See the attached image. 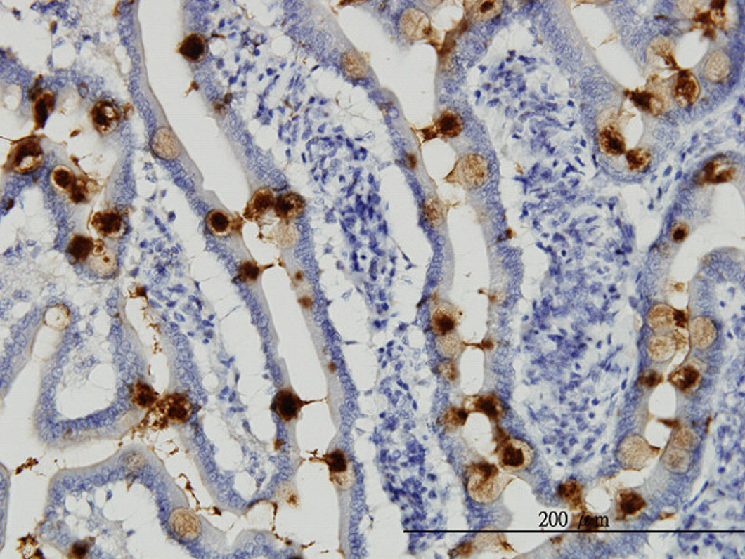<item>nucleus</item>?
Here are the masks:
<instances>
[{
	"instance_id": "f257e3e1",
	"label": "nucleus",
	"mask_w": 745,
	"mask_h": 559,
	"mask_svg": "<svg viewBox=\"0 0 745 559\" xmlns=\"http://www.w3.org/2000/svg\"><path fill=\"white\" fill-rule=\"evenodd\" d=\"M511 478L502 473L495 465L476 464L467 470L466 487L469 497L479 504L495 501L505 490Z\"/></svg>"
},
{
	"instance_id": "f03ea898",
	"label": "nucleus",
	"mask_w": 745,
	"mask_h": 559,
	"mask_svg": "<svg viewBox=\"0 0 745 559\" xmlns=\"http://www.w3.org/2000/svg\"><path fill=\"white\" fill-rule=\"evenodd\" d=\"M194 406L189 397L174 393L155 403L145 417V424L150 429H164L169 424H183L193 416Z\"/></svg>"
},
{
	"instance_id": "7ed1b4c3",
	"label": "nucleus",
	"mask_w": 745,
	"mask_h": 559,
	"mask_svg": "<svg viewBox=\"0 0 745 559\" xmlns=\"http://www.w3.org/2000/svg\"><path fill=\"white\" fill-rule=\"evenodd\" d=\"M487 175L488 169L486 160L476 154H469L456 164L453 173L447 176V180L451 183H458L466 189H474L484 184Z\"/></svg>"
},
{
	"instance_id": "20e7f679",
	"label": "nucleus",
	"mask_w": 745,
	"mask_h": 559,
	"mask_svg": "<svg viewBox=\"0 0 745 559\" xmlns=\"http://www.w3.org/2000/svg\"><path fill=\"white\" fill-rule=\"evenodd\" d=\"M43 162V149L39 142L35 139H25L13 149L8 160V168L19 174H25L37 170Z\"/></svg>"
},
{
	"instance_id": "39448f33",
	"label": "nucleus",
	"mask_w": 745,
	"mask_h": 559,
	"mask_svg": "<svg viewBox=\"0 0 745 559\" xmlns=\"http://www.w3.org/2000/svg\"><path fill=\"white\" fill-rule=\"evenodd\" d=\"M500 465L508 471L526 470L532 465L534 452L529 444L521 439H507L498 453Z\"/></svg>"
},
{
	"instance_id": "423d86ee",
	"label": "nucleus",
	"mask_w": 745,
	"mask_h": 559,
	"mask_svg": "<svg viewBox=\"0 0 745 559\" xmlns=\"http://www.w3.org/2000/svg\"><path fill=\"white\" fill-rule=\"evenodd\" d=\"M654 456V448L642 437L630 435L618 449V459L625 469L640 470Z\"/></svg>"
},
{
	"instance_id": "0eeeda50",
	"label": "nucleus",
	"mask_w": 745,
	"mask_h": 559,
	"mask_svg": "<svg viewBox=\"0 0 745 559\" xmlns=\"http://www.w3.org/2000/svg\"><path fill=\"white\" fill-rule=\"evenodd\" d=\"M330 469V479L343 490L349 489L354 482V468L344 452L337 449L322 458Z\"/></svg>"
},
{
	"instance_id": "6e6552de",
	"label": "nucleus",
	"mask_w": 745,
	"mask_h": 559,
	"mask_svg": "<svg viewBox=\"0 0 745 559\" xmlns=\"http://www.w3.org/2000/svg\"><path fill=\"white\" fill-rule=\"evenodd\" d=\"M86 267L97 277H111L117 269L116 254L102 239H96L93 252L87 259Z\"/></svg>"
},
{
	"instance_id": "1a4fd4ad",
	"label": "nucleus",
	"mask_w": 745,
	"mask_h": 559,
	"mask_svg": "<svg viewBox=\"0 0 745 559\" xmlns=\"http://www.w3.org/2000/svg\"><path fill=\"white\" fill-rule=\"evenodd\" d=\"M92 124L102 136L111 134L119 124L121 112L111 100H98L91 111Z\"/></svg>"
},
{
	"instance_id": "9d476101",
	"label": "nucleus",
	"mask_w": 745,
	"mask_h": 559,
	"mask_svg": "<svg viewBox=\"0 0 745 559\" xmlns=\"http://www.w3.org/2000/svg\"><path fill=\"white\" fill-rule=\"evenodd\" d=\"M91 226L100 236L108 239H117L126 232V223L122 215L117 211H100L91 217Z\"/></svg>"
},
{
	"instance_id": "9b49d317",
	"label": "nucleus",
	"mask_w": 745,
	"mask_h": 559,
	"mask_svg": "<svg viewBox=\"0 0 745 559\" xmlns=\"http://www.w3.org/2000/svg\"><path fill=\"white\" fill-rule=\"evenodd\" d=\"M458 324V313L450 303L439 301L432 309L430 327L432 333L441 336L453 333Z\"/></svg>"
},
{
	"instance_id": "f8f14e48",
	"label": "nucleus",
	"mask_w": 745,
	"mask_h": 559,
	"mask_svg": "<svg viewBox=\"0 0 745 559\" xmlns=\"http://www.w3.org/2000/svg\"><path fill=\"white\" fill-rule=\"evenodd\" d=\"M169 526L178 537L184 541H194L202 532V525L193 512L178 508L169 517Z\"/></svg>"
},
{
	"instance_id": "ddd939ff",
	"label": "nucleus",
	"mask_w": 745,
	"mask_h": 559,
	"mask_svg": "<svg viewBox=\"0 0 745 559\" xmlns=\"http://www.w3.org/2000/svg\"><path fill=\"white\" fill-rule=\"evenodd\" d=\"M462 118L456 112L445 111L432 127L424 129L422 133L426 134L425 140L432 138H453L462 132Z\"/></svg>"
},
{
	"instance_id": "4468645a",
	"label": "nucleus",
	"mask_w": 745,
	"mask_h": 559,
	"mask_svg": "<svg viewBox=\"0 0 745 559\" xmlns=\"http://www.w3.org/2000/svg\"><path fill=\"white\" fill-rule=\"evenodd\" d=\"M306 402L291 390H281L272 402V409L283 422H291L297 418Z\"/></svg>"
},
{
	"instance_id": "2eb2a0df",
	"label": "nucleus",
	"mask_w": 745,
	"mask_h": 559,
	"mask_svg": "<svg viewBox=\"0 0 745 559\" xmlns=\"http://www.w3.org/2000/svg\"><path fill=\"white\" fill-rule=\"evenodd\" d=\"M689 338L693 348L706 350L713 345L717 338V327L708 317H698L693 319L689 327Z\"/></svg>"
},
{
	"instance_id": "dca6fc26",
	"label": "nucleus",
	"mask_w": 745,
	"mask_h": 559,
	"mask_svg": "<svg viewBox=\"0 0 745 559\" xmlns=\"http://www.w3.org/2000/svg\"><path fill=\"white\" fill-rule=\"evenodd\" d=\"M275 196L270 189L262 188L252 195L249 204L246 205L244 217L249 221H259L266 213L271 211L275 206Z\"/></svg>"
},
{
	"instance_id": "f3484780",
	"label": "nucleus",
	"mask_w": 745,
	"mask_h": 559,
	"mask_svg": "<svg viewBox=\"0 0 745 559\" xmlns=\"http://www.w3.org/2000/svg\"><path fill=\"white\" fill-rule=\"evenodd\" d=\"M304 209L306 204L304 199L294 192H286L278 196L273 206L275 213L283 221H292L302 216Z\"/></svg>"
},
{
	"instance_id": "a211bd4d",
	"label": "nucleus",
	"mask_w": 745,
	"mask_h": 559,
	"mask_svg": "<svg viewBox=\"0 0 745 559\" xmlns=\"http://www.w3.org/2000/svg\"><path fill=\"white\" fill-rule=\"evenodd\" d=\"M466 15L472 22H487L493 19L502 11V1L498 0H474L465 1Z\"/></svg>"
},
{
	"instance_id": "6ab92c4d",
	"label": "nucleus",
	"mask_w": 745,
	"mask_h": 559,
	"mask_svg": "<svg viewBox=\"0 0 745 559\" xmlns=\"http://www.w3.org/2000/svg\"><path fill=\"white\" fill-rule=\"evenodd\" d=\"M698 95H699V86H698L697 79H694L693 74H689L688 71L682 72L677 79L676 86L673 90L675 100L681 106H688L697 100Z\"/></svg>"
},
{
	"instance_id": "aec40b11",
	"label": "nucleus",
	"mask_w": 745,
	"mask_h": 559,
	"mask_svg": "<svg viewBox=\"0 0 745 559\" xmlns=\"http://www.w3.org/2000/svg\"><path fill=\"white\" fill-rule=\"evenodd\" d=\"M465 409L469 412H481L493 421H498L502 414V406L498 398L493 395L469 397L465 402Z\"/></svg>"
},
{
	"instance_id": "412c9836",
	"label": "nucleus",
	"mask_w": 745,
	"mask_h": 559,
	"mask_svg": "<svg viewBox=\"0 0 745 559\" xmlns=\"http://www.w3.org/2000/svg\"><path fill=\"white\" fill-rule=\"evenodd\" d=\"M677 345L675 338H668L666 335H656L649 338L647 343V353L652 361L655 362H665L670 360L676 353Z\"/></svg>"
},
{
	"instance_id": "4be33fe9",
	"label": "nucleus",
	"mask_w": 745,
	"mask_h": 559,
	"mask_svg": "<svg viewBox=\"0 0 745 559\" xmlns=\"http://www.w3.org/2000/svg\"><path fill=\"white\" fill-rule=\"evenodd\" d=\"M730 58L722 51H715L706 60L703 66V74H706L708 79L719 82L730 74Z\"/></svg>"
},
{
	"instance_id": "5701e85b",
	"label": "nucleus",
	"mask_w": 745,
	"mask_h": 559,
	"mask_svg": "<svg viewBox=\"0 0 745 559\" xmlns=\"http://www.w3.org/2000/svg\"><path fill=\"white\" fill-rule=\"evenodd\" d=\"M662 461L667 470L675 474H685L691 466L692 456L689 450L685 449L673 448L667 449L665 454L662 455Z\"/></svg>"
},
{
	"instance_id": "b1692460",
	"label": "nucleus",
	"mask_w": 745,
	"mask_h": 559,
	"mask_svg": "<svg viewBox=\"0 0 745 559\" xmlns=\"http://www.w3.org/2000/svg\"><path fill=\"white\" fill-rule=\"evenodd\" d=\"M599 147L602 153L610 157L623 155L626 152L625 139L621 133L614 128H607L599 134Z\"/></svg>"
},
{
	"instance_id": "393cba45",
	"label": "nucleus",
	"mask_w": 745,
	"mask_h": 559,
	"mask_svg": "<svg viewBox=\"0 0 745 559\" xmlns=\"http://www.w3.org/2000/svg\"><path fill=\"white\" fill-rule=\"evenodd\" d=\"M207 39L200 34H190L183 40L179 53L190 63H197L207 55Z\"/></svg>"
},
{
	"instance_id": "a878e982",
	"label": "nucleus",
	"mask_w": 745,
	"mask_h": 559,
	"mask_svg": "<svg viewBox=\"0 0 745 559\" xmlns=\"http://www.w3.org/2000/svg\"><path fill=\"white\" fill-rule=\"evenodd\" d=\"M668 380L682 392H689L698 385L701 380V374L692 364H687L672 372Z\"/></svg>"
},
{
	"instance_id": "bb28decb",
	"label": "nucleus",
	"mask_w": 745,
	"mask_h": 559,
	"mask_svg": "<svg viewBox=\"0 0 745 559\" xmlns=\"http://www.w3.org/2000/svg\"><path fill=\"white\" fill-rule=\"evenodd\" d=\"M207 227H208L209 231L215 235V236H219V237L228 236V235L234 231V217L230 216L229 213H226V212L213 210V211L209 212V215L207 216Z\"/></svg>"
},
{
	"instance_id": "cd10ccee",
	"label": "nucleus",
	"mask_w": 745,
	"mask_h": 559,
	"mask_svg": "<svg viewBox=\"0 0 745 559\" xmlns=\"http://www.w3.org/2000/svg\"><path fill=\"white\" fill-rule=\"evenodd\" d=\"M675 310L666 304H657L647 314V324L655 331H663L675 322Z\"/></svg>"
},
{
	"instance_id": "c85d7f7f",
	"label": "nucleus",
	"mask_w": 745,
	"mask_h": 559,
	"mask_svg": "<svg viewBox=\"0 0 745 559\" xmlns=\"http://www.w3.org/2000/svg\"><path fill=\"white\" fill-rule=\"evenodd\" d=\"M95 242H96V239H92V238L82 236V235H77L70 241L69 246H67V254L71 256V258L74 259L76 263H86L87 259L90 258L91 254L93 252Z\"/></svg>"
},
{
	"instance_id": "c756f323",
	"label": "nucleus",
	"mask_w": 745,
	"mask_h": 559,
	"mask_svg": "<svg viewBox=\"0 0 745 559\" xmlns=\"http://www.w3.org/2000/svg\"><path fill=\"white\" fill-rule=\"evenodd\" d=\"M153 149L160 157L165 159L176 158V155L179 154V148H178V143H176V138L173 137V134L165 128H162L155 134V140H153Z\"/></svg>"
},
{
	"instance_id": "7c9ffc66",
	"label": "nucleus",
	"mask_w": 745,
	"mask_h": 559,
	"mask_svg": "<svg viewBox=\"0 0 745 559\" xmlns=\"http://www.w3.org/2000/svg\"><path fill=\"white\" fill-rule=\"evenodd\" d=\"M96 183L92 180L87 179L84 175L76 178L74 188L71 189L69 194L70 200L74 204H85L90 201L92 195L96 192Z\"/></svg>"
},
{
	"instance_id": "2f4dec72",
	"label": "nucleus",
	"mask_w": 745,
	"mask_h": 559,
	"mask_svg": "<svg viewBox=\"0 0 745 559\" xmlns=\"http://www.w3.org/2000/svg\"><path fill=\"white\" fill-rule=\"evenodd\" d=\"M131 400L134 406L142 408V409H147V408H152L155 406V403L158 402V396L155 393L153 388L150 386L145 385L143 382H136L132 386V390H131Z\"/></svg>"
},
{
	"instance_id": "473e14b6",
	"label": "nucleus",
	"mask_w": 745,
	"mask_h": 559,
	"mask_svg": "<svg viewBox=\"0 0 745 559\" xmlns=\"http://www.w3.org/2000/svg\"><path fill=\"white\" fill-rule=\"evenodd\" d=\"M436 348L437 351H439L443 357H447V359H455V357H458V355L462 351V340L460 338V336H458L456 333L441 335V336H437Z\"/></svg>"
},
{
	"instance_id": "72a5a7b5",
	"label": "nucleus",
	"mask_w": 745,
	"mask_h": 559,
	"mask_svg": "<svg viewBox=\"0 0 745 559\" xmlns=\"http://www.w3.org/2000/svg\"><path fill=\"white\" fill-rule=\"evenodd\" d=\"M74 171L64 166V165H59L53 170V174H51V183H53V188L60 192H66L69 194L71 189L74 188V181H76Z\"/></svg>"
},
{
	"instance_id": "f704fd0d",
	"label": "nucleus",
	"mask_w": 745,
	"mask_h": 559,
	"mask_svg": "<svg viewBox=\"0 0 745 559\" xmlns=\"http://www.w3.org/2000/svg\"><path fill=\"white\" fill-rule=\"evenodd\" d=\"M44 322L56 330H64L70 324L69 309L64 305L48 308L44 315Z\"/></svg>"
},
{
	"instance_id": "c9c22d12",
	"label": "nucleus",
	"mask_w": 745,
	"mask_h": 559,
	"mask_svg": "<svg viewBox=\"0 0 745 559\" xmlns=\"http://www.w3.org/2000/svg\"><path fill=\"white\" fill-rule=\"evenodd\" d=\"M618 510L623 512V515L628 516V515H635L641 511L644 507V499L637 495L636 492L623 491L618 496Z\"/></svg>"
},
{
	"instance_id": "e433bc0d",
	"label": "nucleus",
	"mask_w": 745,
	"mask_h": 559,
	"mask_svg": "<svg viewBox=\"0 0 745 559\" xmlns=\"http://www.w3.org/2000/svg\"><path fill=\"white\" fill-rule=\"evenodd\" d=\"M559 494L564 499L565 501L570 504V506L579 507L581 505V494L583 487L578 481L569 480L564 482L559 487Z\"/></svg>"
},
{
	"instance_id": "4c0bfd02",
	"label": "nucleus",
	"mask_w": 745,
	"mask_h": 559,
	"mask_svg": "<svg viewBox=\"0 0 745 559\" xmlns=\"http://www.w3.org/2000/svg\"><path fill=\"white\" fill-rule=\"evenodd\" d=\"M53 108V93H44L37 98L35 105H34V113H35V119L40 126H43L44 121H46L48 114L51 113Z\"/></svg>"
},
{
	"instance_id": "58836bf2",
	"label": "nucleus",
	"mask_w": 745,
	"mask_h": 559,
	"mask_svg": "<svg viewBox=\"0 0 745 559\" xmlns=\"http://www.w3.org/2000/svg\"><path fill=\"white\" fill-rule=\"evenodd\" d=\"M698 444L697 435L688 428H680L672 438V445L676 448L692 450Z\"/></svg>"
},
{
	"instance_id": "ea45409f",
	"label": "nucleus",
	"mask_w": 745,
	"mask_h": 559,
	"mask_svg": "<svg viewBox=\"0 0 745 559\" xmlns=\"http://www.w3.org/2000/svg\"><path fill=\"white\" fill-rule=\"evenodd\" d=\"M343 66L346 74L353 77H362L367 74V66L364 64V60L357 53H346L343 58Z\"/></svg>"
},
{
	"instance_id": "a19ab883",
	"label": "nucleus",
	"mask_w": 745,
	"mask_h": 559,
	"mask_svg": "<svg viewBox=\"0 0 745 559\" xmlns=\"http://www.w3.org/2000/svg\"><path fill=\"white\" fill-rule=\"evenodd\" d=\"M651 154L646 149H633L626 154L628 169L633 171L644 170L649 165Z\"/></svg>"
},
{
	"instance_id": "79ce46f5",
	"label": "nucleus",
	"mask_w": 745,
	"mask_h": 559,
	"mask_svg": "<svg viewBox=\"0 0 745 559\" xmlns=\"http://www.w3.org/2000/svg\"><path fill=\"white\" fill-rule=\"evenodd\" d=\"M467 418V414L465 413L463 409H458V408H451L445 413L443 416V423L447 428L450 429H456V428L462 426L465 421Z\"/></svg>"
},
{
	"instance_id": "37998d69",
	"label": "nucleus",
	"mask_w": 745,
	"mask_h": 559,
	"mask_svg": "<svg viewBox=\"0 0 745 559\" xmlns=\"http://www.w3.org/2000/svg\"><path fill=\"white\" fill-rule=\"evenodd\" d=\"M261 269L259 268L257 264L254 262H244V263L240 265L239 268V277L240 280L245 283H252L255 282L259 275H260Z\"/></svg>"
},
{
	"instance_id": "c03bdc74",
	"label": "nucleus",
	"mask_w": 745,
	"mask_h": 559,
	"mask_svg": "<svg viewBox=\"0 0 745 559\" xmlns=\"http://www.w3.org/2000/svg\"><path fill=\"white\" fill-rule=\"evenodd\" d=\"M661 381H662V376L660 374H657L656 371H649L641 377V382L649 388H652V387L659 385Z\"/></svg>"
},
{
	"instance_id": "a18cd8bd",
	"label": "nucleus",
	"mask_w": 745,
	"mask_h": 559,
	"mask_svg": "<svg viewBox=\"0 0 745 559\" xmlns=\"http://www.w3.org/2000/svg\"><path fill=\"white\" fill-rule=\"evenodd\" d=\"M600 526V521L599 518L596 517L589 516L585 515L581 518V523H579V528L583 531H592Z\"/></svg>"
},
{
	"instance_id": "49530a36",
	"label": "nucleus",
	"mask_w": 745,
	"mask_h": 559,
	"mask_svg": "<svg viewBox=\"0 0 745 559\" xmlns=\"http://www.w3.org/2000/svg\"><path fill=\"white\" fill-rule=\"evenodd\" d=\"M441 375L446 379L447 381H453L458 377V369L453 364V361H447L441 364V369H440Z\"/></svg>"
},
{
	"instance_id": "de8ad7c7",
	"label": "nucleus",
	"mask_w": 745,
	"mask_h": 559,
	"mask_svg": "<svg viewBox=\"0 0 745 559\" xmlns=\"http://www.w3.org/2000/svg\"><path fill=\"white\" fill-rule=\"evenodd\" d=\"M688 235V227L685 223H678L672 230V239L676 243H680L687 237Z\"/></svg>"
}]
</instances>
